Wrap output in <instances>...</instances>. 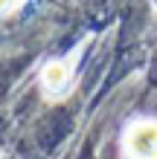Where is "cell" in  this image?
I'll list each match as a JSON object with an SVG mask.
<instances>
[{
    "instance_id": "1",
    "label": "cell",
    "mask_w": 157,
    "mask_h": 159,
    "mask_svg": "<svg viewBox=\"0 0 157 159\" xmlns=\"http://www.w3.org/2000/svg\"><path fill=\"white\" fill-rule=\"evenodd\" d=\"M122 151L128 159H157V121L137 119L122 136Z\"/></svg>"
},
{
    "instance_id": "2",
    "label": "cell",
    "mask_w": 157,
    "mask_h": 159,
    "mask_svg": "<svg viewBox=\"0 0 157 159\" xmlns=\"http://www.w3.org/2000/svg\"><path fill=\"white\" fill-rule=\"evenodd\" d=\"M73 81V67L70 61H50L47 67L41 70V90L47 93L50 98H58L70 90Z\"/></svg>"
},
{
    "instance_id": "3",
    "label": "cell",
    "mask_w": 157,
    "mask_h": 159,
    "mask_svg": "<svg viewBox=\"0 0 157 159\" xmlns=\"http://www.w3.org/2000/svg\"><path fill=\"white\" fill-rule=\"evenodd\" d=\"M15 6H17V0H0V17H3V15H9Z\"/></svg>"
}]
</instances>
